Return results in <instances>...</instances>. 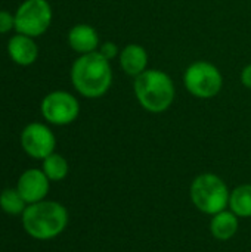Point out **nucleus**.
Returning <instances> with one entry per match:
<instances>
[{
	"label": "nucleus",
	"mask_w": 251,
	"mask_h": 252,
	"mask_svg": "<svg viewBox=\"0 0 251 252\" xmlns=\"http://www.w3.org/2000/svg\"><path fill=\"white\" fill-rule=\"evenodd\" d=\"M71 83L77 93L87 99L107 94L112 84V68L98 50L80 55L71 66Z\"/></svg>",
	"instance_id": "1"
},
{
	"label": "nucleus",
	"mask_w": 251,
	"mask_h": 252,
	"mask_svg": "<svg viewBox=\"0 0 251 252\" xmlns=\"http://www.w3.org/2000/svg\"><path fill=\"white\" fill-rule=\"evenodd\" d=\"M68 224L67 208L55 201H40L27 205L22 213L24 230L34 239L49 241L59 236Z\"/></svg>",
	"instance_id": "2"
},
{
	"label": "nucleus",
	"mask_w": 251,
	"mask_h": 252,
	"mask_svg": "<svg viewBox=\"0 0 251 252\" xmlns=\"http://www.w3.org/2000/svg\"><path fill=\"white\" fill-rule=\"evenodd\" d=\"M133 92L145 111L161 114L172 106L176 87L167 72L161 69H146L135 78Z\"/></svg>",
	"instance_id": "3"
},
{
	"label": "nucleus",
	"mask_w": 251,
	"mask_h": 252,
	"mask_svg": "<svg viewBox=\"0 0 251 252\" xmlns=\"http://www.w3.org/2000/svg\"><path fill=\"white\" fill-rule=\"evenodd\" d=\"M191 201L204 214L215 216L229 205V189L216 174L204 173L195 177L191 185Z\"/></svg>",
	"instance_id": "4"
},
{
	"label": "nucleus",
	"mask_w": 251,
	"mask_h": 252,
	"mask_svg": "<svg viewBox=\"0 0 251 252\" xmlns=\"http://www.w3.org/2000/svg\"><path fill=\"white\" fill-rule=\"evenodd\" d=\"M183 84L194 97L213 99L223 87V75L215 63L195 61L185 69Z\"/></svg>",
	"instance_id": "5"
},
{
	"label": "nucleus",
	"mask_w": 251,
	"mask_h": 252,
	"mask_svg": "<svg viewBox=\"0 0 251 252\" xmlns=\"http://www.w3.org/2000/svg\"><path fill=\"white\" fill-rule=\"evenodd\" d=\"M15 15V31L28 37L43 35L53 19L52 6L47 0H24Z\"/></svg>",
	"instance_id": "6"
},
{
	"label": "nucleus",
	"mask_w": 251,
	"mask_h": 252,
	"mask_svg": "<svg viewBox=\"0 0 251 252\" xmlns=\"http://www.w3.org/2000/svg\"><path fill=\"white\" fill-rule=\"evenodd\" d=\"M40 112L43 118L53 126H68L78 118L80 103L70 92L55 90L43 97Z\"/></svg>",
	"instance_id": "7"
},
{
	"label": "nucleus",
	"mask_w": 251,
	"mask_h": 252,
	"mask_svg": "<svg viewBox=\"0 0 251 252\" xmlns=\"http://www.w3.org/2000/svg\"><path fill=\"white\" fill-rule=\"evenodd\" d=\"M21 146L28 157L43 161L55 152L56 137L46 124L31 123L27 124L21 133Z\"/></svg>",
	"instance_id": "8"
},
{
	"label": "nucleus",
	"mask_w": 251,
	"mask_h": 252,
	"mask_svg": "<svg viewBox=\"0 0 251 252\" xmlns=\"http://www.w3.org/2000/svg\"><path fill=\"white\" fill-rule=\"evenodd\" d=\"M49 179L38 168H30L24 171L16 183V190L24 198V201L30 204H36L44 201L46 195L49 193Z\"/></svg>",
	"instance_id": "9"
},
{
	"label": "nucleus",
	"mask_w": 251,
	"mask_h": 252,
	"mask_svg": "<svg viewBox=\"0 0 251 252\" xmlns=\"http://www.w3.org/2000/svg\"><path fill=\"white\" fill-rule=\"evenodd\" d=\"M7 55L19 66L33 65L38 58V47L33 37L16 32L7 41Z\"/></svg>",
	"instance_id": "10"
},
{
	"label": "nucleus",
	"mask_w": 251,
	"mask_h": 252,
	"mask_svg": "<svg viewBox=\"0 0 251 252\" xmlns=\"http://www.w3.org/2000/svg\"><path fill=\"white\" fill-rule=\"evenodd\" d=\"M68 44L80 55L96 52L99 49L98 31L89 24H77L68 31Z\"/></svg>",
	"instance_id": "11"
},
{
	"label": "nucleus",
	"mask_w": 251,
	"mask_h": 252,
	"mask_svg": "<svg viewBox=\"0 0 251 252\" xmlns=\"http://www.w3.org/2000/svg\"><path fill=\"white\" fill-rule=\"evenodd\" d=\"M118 61H120L121 69L127 75L135 77V78L148 69L146 68L148 66V53H146L145 47L138 43H130V44L124 46L120 50Z\"/></svg>",
	"instance_id": "12"
},
{
	"label": "nucleus",
	"mask_w": 251,
	"mask_h": 252,
	"mask_svg": "<svg viewBox=\"0 0 251 252\" xmlns=\"http://www.w3.org/2000/svg\"><path fill=\"white\" fill-rule=\"evenodd\" d=\"M238 232V217L232 211H220L210 221V233L219 241H228Z\"/></svg>",
	"instance_id": "13"
},
{
	"label": "nucleus",
	"mask_w": 251,
	"mask_h": 252,
	"mask_svg": "<svg viewBox=\"0 0 251 252\" xmlns=\"http://www.w3.org/2000/svg\"><path fill=\"white\" fill-rule=\"evenodd\" d=\"M231 211L241 219L251 217V185H241L231 192L229 196Z\"/></svg>",
	"instance_id": "14"
},
{
	"label": "nucleus",
	"mask_w": 251,
	"mask_h": 252,
	"mask_svg": "<svg viewBox=\"0 0 251 252\" xmlns=\"http://www.w3.org/2000/svg\"><path fill=\"white\" fill-rule=\"evenodd\" d=\"M41 170L50 182H61L67 177L70 167L62 155L53 152L43 159Z\"/></svg>",
	"instance_id": "15"
},
{
	"label": "nucleus",
	"mask_w": 251,
	"mask_h": 252,
	"mask_svg": "<svg viewBox=\"0 0 251 252\" xmlns=\"http://www.w3.org/2000/svg\"><path fill=\"white\" fill-rule=\"evenodd\" d=\"M27 202L24 198L19 195V192L15 189H4L0 193V208L10 216H18L22 214L27 208Z\"/></svg>",
	"instance_id": "16"
},
{
	"label": "nucleus",
	"mask_w": 251,
	"mask_h": 252,
	"mask_svg": "<svg viewBox=\"0 0 251 252\" xmlns=\"http://www.w3.org/2000/svg\"><path fill=\"white\" fill-rule=\"evenodd\" d=\"M98 52H99L105 59H108L109 62H111L112 59H115V58L120 56V49H118V46H117L114 41H105V43H102V44L99 46Z\"/></svg>",
	"instance_id": "17"
},
{
	"label": "nucleus",
	"mask_w": 251,
	"mask_h": 252,
	"mask_svg": "<svg viewBox=\"0 0 251 252\" xmlns=\"http://www.w3.org/2000/svg\"><path fill=\"white\" fill-rule=\"evenodd\" d=\"M15 30V15L9 10H0V34H7Z\"/></svg>",
	"instance_id": "18"
},
{
	"label": "nucleus",
	"mask_w": 251,
	"mask_h": 252,
	"mask_svg": "<svg viewBox=\"0 0 251 252\" xmlns=\"http://www.w3.org/2000/svg\"><path fill=\"white\" fill-rule=\"evenodd\" d=\"M241 83L244 87L251 89V63L246 65L241 71Z\"/></svg>",
	"instance_id": "19"
}]
</instances>
